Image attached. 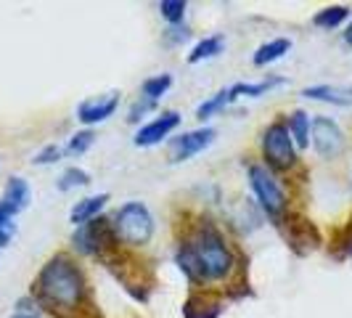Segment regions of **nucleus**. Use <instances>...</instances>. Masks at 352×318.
Wrapping results in <instances>:
<instances>
[{
    "label": "nucleus",
    "mask_w": 352,
    "mask_h": 318,
    "mask_svg": "<svg viewBox=\"0 0 352 318\" xmlns=\"http://www.w3.org/2000/svg\"><path fill=\"white\" fill-rule=\"evenodd\" d=\"M35 297L53 316H77L88 300V282L69 255H53L37 273Z\"/></svg>",
    "instance_id": "1"
},
{
    "label": "nucleus",
    "mask_w": 352,
    "mask_h": 318,
    "mask_svg": "<svg viewBox=\"0 0 352 318\" xmlns=\"http://www.w3.org/2000/svg\"><path fill=\"white\" fill-rule=\"evenodd\" d=\"M175 263L188 276V282L214 284L226 282L233 273L236 255L228 247L226 236L214 226H201V229H196V233L186 244H180Z\"/></svg>",
    "instance_id": "2"
},
{
    "label": "nucleus",
    "mask_w": 352,
    "mask_h": 318,
    "mask_svg": "<svg viewBox=\"0 0 352 318\" xmlns=\"http://www.w3.org/2000/svg\"><path fill=\"white\" fill-rule=\"evenodd\" d=\"M111 229L120 244L143 247L154 236V215L141 202H127L111 218Z\"/></svg>",
    "instance_id": "3"
},
{
    "label": "nucleus",
    "mask_w": 352,
    "mask_h": 318,
    "mask_svg": "<svg viewBox=\"0 0 352 318\" xmlns=\"http://www.w3.org/2000/svg\"><path fill=\"white\" fill-rule=\"evenodd\" d=\"M263 157L273 170H292L297 165V146L289 136L286 123H273L263 136Z\"/></svg>",
    "instance_id": "4"
},
{
    "label": "nucleus",
    "mask_w": 352,
    "mask_h": 318,
    "mask_svg": "<svg viewBox=\"0 0 352 318\" xmlns=\"http://www.w3.org/2000/svg\"><path fill=\"white\" fill-rule=\"evenodd\" d=\"M249 183H252V191L257 196L260 207L270 218H281L286 212V194H283L281 183L276 180V176L265 165H252L249 167Z\"/></svg>",
    "instance_id": "5"
},
{
    "label": "nucleus",
    "mask_w": 352,
    "mask_h": 318,
    "mask_svg": "<svg viewBox=\"0 0 352 318\" xmlns=\"http://www.w3.org/2000/svg\"><path fill=\"white\" fill-rule=\"evenodd\" d=\"M72 242L82 255H101V257H106L109 249H117L120 244L114 236V229H111V220H106V218H96L85 226H77Z\"/></svg>",
    "instance_id": "6"
},
{
    "label": "nucleus",
    "mask_w": 352,
    "mask_h": 318,
    "mask_svg": "<svg viewBox=\"0 0 352 318\" xmlns=\"http://www.w3.org/2000/svg\"><path fill=\"white\" fill-rule=\"evenodd\" d=\"M310 138H313V149L318 151V157L323 159L342 157V151L347 146V138H344L342 127L331 117H323V114H316L310 120Z\"/></svg>",
    "instance_id": "7"
},
{
    "label": "nucleus",
    "mask_w": 352,
    "mask_h": 318,
    "mask_svg": "<svg viewBox=\"0 0 352 318\" xmlns=\"http://www.w3.org/2000/svg\"><path fill=\"white\" fill-rule=\"evenodd\" d=\"M214 136L217 133L212 127H199V130H191V133H183L180 138L170 143V162H186V159L196 157L199 151L212 146Z\"/></svg>",
    "instance_id": "8"
},
{
    "label": "nucleus",
    "mask_w": 352,
    "mask_h": 318,
    "mask_svg": "<svg viewBox=\"0 0 352 318\" xmlns=\"http://www.w3.org/2000/svg\"><path fill=\"white\" fill-rule=\"evenodd\" d=\"M180 125V114L177 112H162L159 117H154L151 123H146L135 133V146H157L162 143L173 130Z\"/></svg>",
    "instance_id": "9"
},
{
    "label": "nucleus",
    "mask_w": 352,
    "mask_h": 318,
    "mask_svg": "<svg viewBox=\"0 0 352 318\" xmlns=\"http://www.w3.org/2000/svg\"><path fill=\"white\" fill-rule=\"evenodd\" d=\"M120 106V93H106V96H96V98H85L77 106V120L82 125H96L109 120Z\"/></svg>",
    "instance_id": "10"
},
{
    "label": "nucleus",
    "mask_w": 352,
    "mask_h": 318,
    "mask_svg": "<svg viewBox=\"0 0 352 318\" xmlns=\"http://www.w3.org/2000/svg\"><path fill=\"white\" fill-rule=\"evenodd\" d=\"M30 199H32L30 183H27L24 178H11V180L6 183V191H3V199H0V204H3L6 210L11 212V215H19L21 210H27Z\"/></svg>",
    "instance_id": "11"
},
{
    "label": "nucleus",
    "mask_w": 352,
    "mask_h": 318,
    "mask_svg": "<svg viewBox=\"0 0 352 318\" xmlns=\"http://www.w3.org/2000/svg\"><path fill=\"white\" fill-rule=\"evenodd\" d=\"M106 202H109V194H96V196L80 199L69 212L72 223H74V226H85V223H90V220H96L98 212L106 207Z\"/></svg>",
    "instance_id": "12"
},
{
    "label": "nucleus",
    "mask_w": 352,
    "mask_h": 318,
    "mask_svg": "<svg viewBox=\"0 0 352 318\" xmlns=\"http://www.w3.org/2000/svg\"><path fill=\"white\" fill-rule=\"evenodd\" d=\"M302 96L334 106H352V88H339V85H313L302 90Z\"/></svg>",
    "instance_id": "13"
},
{
    "label": "nucleus",
    "mask_w": 352,
    "mask_h": 318,
    "mask_svg": "<svg viewBox=\"0 0 352 318\" xmlns=\"http://www.w3.org/2000/svg\"><path fill=\"white\" fill-rule=\"evenodd\" d=\"M286 127H289V136H292L297 149L310 146V117H307V112H302V109L292 112L289 120H286Z\"/></svg>",
    "instance_id": "14"
},
{
    "label": "nucleus",
    "mask_w": 352,
    "mask_h": 318,
    "mask_svg": "<svg viewBox=\"0 0 352 318\" xmlns=\"http://www.w3.org/2000/svg\"><path fill=\"white\" fill-rule=\"evenodd\" d=\"M289 48H292V40H286V37H276V40H270V43L260 45L252 61H254V67H267V64L278 61L283 53H289Z\"/></svg>",
    "instance_id": "15"
},
{
    "label": "nucleus",
    "mask_w": 352,
    "mask_h": 318,
    "mask_svg": "<svg viewBox=\"0 0 352 318\" xmlns=\"http://www.w3.org/2000/svg\"><path fill=\"white\" fill-rule=\"evenodd\" d=\"M183 316L186 318H217L220 316V302L210 297H188L183 305Z\"/></svg>",
    "instance_id": "16"
},
{
    "label": "nucleus",
    "mask_w": 352,
    "mask_h": 318,
    "mask_svg": "<svg viewBox=\"0 0 352 318\" xmlns=\"http://www.w3.org/2000/svg\"><path fill=\"white\" fill-rule=\"evenodd\" d=\"M226 48V37L223 35H212V37H204L201 43H196L194 51L188 53V61L191 64H199V61H207V59H214V56H220Z\"/></svg>",
    "instance_id": "17"
},
{
    "label": "nucleus",
    "mask_w": 352,
    "mask_h": 318,
    "mask_svg": "<svg viewBox=\"0 0 352 318\" xmlns=\"http://www.w3.org/2000/svg\"><path fill=\"white\" fill-rule=\"evenodd\" d=\"M281 83H283L281 77H267V80H263V83H236V85H230V96H233V101H236L239 96L257 98V96L267 93L270 88H278Z\"/></svg>",
    "instance_id": "18"
},
{
    "label": "nucleus",
    "mask_w": 352,
    "mask_h": 318,
    "mask_svg": "<svg viewBox=\"0 0 352 318\" xmlns=\"http://www.w3.org/2000/svg\"><path fill=\"white\" fill-rule=\"evenodd\" d=\"M347 17H350V8L347 6H329V8L318 11L316 17H313V24L320 27V30H334L342 21H347Z\"/></svg>",
    "instance_id": "19"
},
{
    "label": "nucleus",
    "mask_w": 352,
    "mask_h": 318,
    "mask_svg": "<svg viewBox=\"0 0 352 318\" xmlns=\"http://www.w3.org/2000/svg\"><path fill=\"white\" fill-rule=\"evenodd\" d=\"M233 101V96H230V88L228 90H220V93H214L210 101H204V104H199V109H196V117L199 120H207V117H212V114H217V112H223L226 106Z\"/></svg>",
    "instance_id": "20"
},
{
    "label": "nucleus",
    "mask_w": 352,
    "mask_h": 318,
    "mask_svg": "<svg viewBox=\"0 0 352 318\" xmlns=\"http://www.w3.org/2000/svg\"><path fill=\"white\" fill-rule=\"evenodd\" d=\"M170 85H173V77H170V74L148 77V80L143 83V98H148V101H154V104H157L159 98L170 90Z\"/></svg>",
    "instance_id": "21"
},
{
    "label": "nucleus",
    "mask_w": 352,
    "mask_h": 318,
    "mask_svg": "<svg viewBox=\"0 0 352 318\" xmlns=\"http://www.w3.org/2000/svg\"><path fill=\"white\" fill-rule=\"evenodd\" d=\"M90 183V176L80 167H69L58 178V191H72V189H82Z\"/></svg>",
    "instance_id": "22"
},
{
    "label": "nucleus",
    "mask_w": 352,
    "mask_h": 318,
    "mask_svg": "<svg viewBox=\"0 0 352 318\" xmlns=\"http://www.w3.org/2000/svg\"><path fill=\"white\" fill-rule=\"evenodd\" d=\"M93 141H96V133H93V130H80V133H74L69 138L64 151H67L69 157H80V154H85L90 146H93Z\"/></svg>",
    "instance_id": "23"
},
{
    "label": "nucleus",
    "mask_w": 352,
    "mask_h": 318,
    "mask_svg": "<svg viewBox=\"0 0 352 318\" xmlns=\"http://www.w3.org/2000/svg\"><path fill=\"white\" fill-rule=\"evenodd\" d=\"M159 11H162V17L167 19L170 24H180L183 17H186V0H162Z\"/></svg>",
    "instance_id": "24"
},
{
    "label": "nucleus",
    "mask_w": 352,
    "mask_h": 318,
    "mask_svg": "<svg viewBox=\"0 0 352 318\" xmlns=\"http://www.w3.org/2000/svg\"><path fill=\"white\" fill-rule=\"evenodd\" d=\"M14 218H16V215H11V212L0 204V247H8V242H11L14 233H16Z\"/></svg>",
    "instance_id": "25"
},
{
    "label": "nucleus",
    "mask_w": 352,
    "mask_h": 318,
    "mask_svg": "<svg viewBox=\"0 0 352 318\" xmlns=\"http://www.w3.org/2000/svg\"><path fill=\"white\" fill-rule=\"evenodd\" d=\"M61 154H64V151H61L56 143H51V146H45L43 151H37L35 154V165H53V162H58Z\"/></svg>",
    "instance_id": "26"
},
{
    "label": "nucleus",
    "mask_w": 352,
    "mask_h": 318,
    "mask_svg": "<svg viewBox=\"0 0 352 318\" xmlns=\"http://www.w3.org/2000/svg\"><path fill=\"white\" fill-rule=\"evenodd\" d=\"M154 106H157L154 101H148V98H143L141 96V101H135V104L130 106V117H127V120H130V123H138L143 114H146V112H151Z\"/></svg>",
    "instance_id": "27"
},
{
    "label": "nucleus",
    "mask_w": 352,
    "mask_h": 318,
    "mask_svg": "<svg viewBox=\"0 0 352 318\" xmlns=\"http://www.w3.org/2000/svg\"><path fill=\"white\" fill-rule=\"evenodd\" d=\"M344 40L352 45V21H350V27H347V32H344Z\"/></svg>",
    "instance_id": "28"
},
{
    "label": "nucleus",
    "mask_w": 352,
    "mask_h": 318,
    "mask_svg": "<svg viewBox=\"0 0 352 318\" xmlns=\"http://www.w3.org/2000/svg\"><path fill=\"white\" fill-rule=\"evenodd\" d=\"M344 252H347V255H352V236L347 239V247H344Z\"/></svg>",
    "instance_id": "29"
},
{
    "label": "nucleus",
    "mask_w": 352,
    "mask_h": 318,
    "mask_svg": "<svg viewBox=\"0 0 352 318\" xmlns=\"http://www.w3.org/2000/svg\"><path fill=\"white\" fill-rule=\"evenodd\" d=\"M11 318H35V316H30V313H16V316H11Z\"/></svg>",
    "instance_id": "30"
}]
</instances>
